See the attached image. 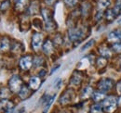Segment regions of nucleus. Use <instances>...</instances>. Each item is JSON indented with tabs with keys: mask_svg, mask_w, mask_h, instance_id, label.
<instances>
[{
	"mask_svg": "<svg viewBox=\"0 0 121 113\" xmlns=\"http://www.w3.org/2000/svg\"><path fill=\"white\" fill-rule=\"evenodd\" d=\"M42 59H43V58H41V57H35V65H36V66H39V64L42 63Z\"/></svg>",
	"mask_w": 121,
	"mask_h": 113,
	"instance_id": "obj_31",
	"label": "nucleus"
},
{
	"mask_svg": "<svg viewBox=\"0 0 121 113\" xmlns=\"http://www.w3.org/2000/svg\"><path fill=\"white\" fill-rule=\"evenodd\" d=\"M94 42H95V41H94V39H91V40H90V41L87 43L86 44H84V45L81 47V51H84V50H87L88 48H90L91 46H92V44H94Z\"/></svg>",
	"mask_w": 121,
	"mask_h": 113,
	"instance_id": "obj_27",
	"label": "nucleus"
},
{
	"mask_svg": "<svg viewBox=\"0 0 121 113\" xmlns=\"http://www.w3.org/2000/svg\"><path fill=\"white\" fill-rule=\"evenodd\" d=\"M29 3V0H18L16 2L15 9L18 11H23L28 8Z\"/></svg>",
	"mask_w": 121,
	"mask_h": 113,
	"instance_id": "obj_12",
	"label": "nucleus"
},
{
	"mask_svg": "<svg viewBox=\"0 0 121 113\" xmlns=\"http://www.w3.org/2000/svg\"><path fill=\"white\" fill-rule=\"evenodd\" d=\"M115 13L117 15H119L121 13V0H116L115 2V8H113Z\"/></svg>",
	"mask_w": 121,
	"mask_h": 113,
	"instance_id": "obj_24",
	"label": "nucleus"
},
{
	"mask_svg": "<svg viewBox=\"0 0 121 113\" xmlns=\"http://www.w3.org/2000/svg\"><path fill=\"white\" fill-rule=\"evenodd\" d=\"M117 17V14L115 13L114 9L113 8H110V9H107L105 12V18L108 21H113Z\"/></svg>",
	"mask_w": 121,
	"mask_h": 113,
	"instance_id": "obj_18",
	"label": "nucleus"
},
{
	"mask_svg": "<svg viewBox=\"0 0 121 113\" xmlns=\"http://www.w3.org/2000/svg\"><path fill=\"white\" fill-rule=\"evenodd\" d=\"M41 13H42V16H43L44 20H45L46 29L48 31H52L53 29L56 27L52 12L49 9H48V8H42L41 9Z\"/></svg>",
	"mask_w": 121,
	"mask_h": 113,
	"instance_id": "obj_2",
	"label": "nucleus"
},
{
	"mask_svg": "<svg viewBox=\"0 0 121 113\" xmlns=\"http://www.w3.org/2000/svg\"><path fill=\"white\" fill-rule=\"evenodd\" d=\"M24 108H21V109H16V110H11L9 113H23L24 112Z\"/></svg>",
	"mask_w": 121,
	"mask_h": 113,
	"instance_id": "obj_30",
	"label": "nucleus"
},
{
	"mask_svg": "<svg viewBox=\"0 0 121 113\" xmlns=\"http://www.w3.org/2000/svg\"><path fill=\"white\" fill-rule=\"evenodd\" d=\"M68 36H69V39L72 42H80L81 39L84 36V32L81 29L71 28L69 29V31H68Z\"/></svg>",
	"mask_w": 121,
	"mask_h": 113,
	"instance_id": "obj_4",
	"label": "nucleus"
},
{
	"mask_svg": "<svg viewBox=\"0 0 121 113\" xmlns=\"http://www.w3.org/2000/svg\"><path fill=\"white\" fill-rule=\"evenodd\" d=\"M31 95V89H29V87H27L26 85H22V87L21 88L20 92H19V97H21V99H26L30 97Z\"/></svg>",
	"mask_w": 121,
	"mask_h": 113,
	"instance_id": "obj_13",
	"label": "nucleus"
},
{
	"mask_svg": "<svg viewBox=\"0 0 121 113\" xmlns=\"http://www.w3.org/2000/svg\"><path fill=\"white\" fill-rule=\"evenodd\" d=\"M9 8V0H5V1H3L2 4H1V6H0V9H1V11L5 12L6 10H8Z\"/></svg>",
	"mask_w": 121,
	"mask_h": 113,
	"instance_id": "obj_25",
	"label": "nucleus"
},
{
	"mask_svg": "<svg viewBox=\"0 0 121 113\" xmlns=\"http://www.w3.org/2000/svg\"><path fill=\"white\" fill-rule=\"evenodd\" d=\"M77 2V0H64V3L68 6V7H73L75 6Z\"/></svg>",
	"mask_w": 121,
	"mask_h": 113,
	"instance_id": "obj_28",
	"label": "nucleus"
},
{
	"mask_svg": "<svg viewBox=\"0 0 121 113\" xmlns=\"http://www.w3.org/2000/svg\"><path fill=\"white\" fill-rule=\"evenodd\" d=\"M109 5H110V0H99L98 2V8L102 10L104 8H106Z\"/></svg>",
	"mask_w": 121,
	"mask_h": 113,
	"instance_id": "obj_22",
	"label": "nucleus"
},
{
	"mask_svg": "<svg viewBox=\"0 0 121 113\" xmlns=\"http://www.w3.org/2000/svg\"><path fill=\"white\" fill-rule=\"evenodd\" d=\"M115 85V83L112 79H109V78H103L99 81L98 83V89L101 91V92H104L105 93L107 91H110Z\"/></svg>",
	"mask_w": 121,
	"mask_h": 113,
	"instance_id": "obj_5",
	"label": "nucleus"
},
{
	"mask_svg": "<svg viewBox=\"0 0 121 113\" xmlns=\"http://www.w3.org/2000/svg\"><path fill=\"white\" fill-rule=\"evenodd\" d=\"M11 44L9 38L7 37H3L2 39H0V50L1 51H8L10 48Z\"/></svg>",
	"mask_w": 121,
	"mask_h": 113,
	"instance_id": "obj_14",
	"label": "nucleus"
},
{
	"mask_svg": "<svg viewBox=\"0 0 121 113\" xmlns=\"http://www.w3.org/2000/svg\"><path fill=\"white\" fill-rule=\"evenodd\" d=\"M107 39L109 42L112 43H118L121 41V31L120 30H114L111 31L108 35H107Z\"/></svg>",
	"mask_w": 121,
	"mask_h": 113,
	"instance_id": "obj_8",
	"label": "nucleus"
},
{
	"mask_svg": "<svg viewBox=\"0 0 121 113\" xmlns=\"http://www.w3.org/2000/svg\"><path fill=\"white\" fill-rule=\"evenodd\" d=\"M104 112V109H103V105L102 104H94L91 107L90 113H103Z\"/></svg>",
	"mask_w": 121,
	"mask_h": 113,
	"instance_id": "obj_17",
	"label": "nucleus"
},
{
	"mask_svg": "<svg viewBox=\"0 0 121 113\" xmlns=\"http://www.w3.org/2000/svg\"><path fill=\"white\" fill-rule=\"evenodd\" d=\"M117 103H118V99L114 96L105 97V99L104 100V103L102 104L104 111L106 113H114L117 108Z\"/></svg>",
	"mask_w": 121,
	"mask_h": 113,
	"instance_id": "obj_1",
	"label": "nucleus"
},
{
	"mask_svg": "<svg viewBox=\"0 0 121 113\" xmlns=\"http://www.w3.org/2000/svg\"><path fill=\"white\" fill-rule=\"evenodd\" d=\"M100 54L104 57L108 58L111 56V53H110V50L107 48V47H101L100 48Z\"/></svg>",
	"mask_w": 121,
	"mask_h": 113,
	"instance_id": "obj_23",
	"label": "nucleus"
},
{
	"mask_svg": "<svg viewBox=\"0 0 121 113\" xmlns=\"http://www.w3.org/2000/svg\"><path fill=\"white\" fill-rule=\"evenodd\" d=\"M42 42H43V35L39 32H35L33 34L32 37V45L33 48L37 50L38 48H40V46L42 45Z\"/></svg>",
	"mask_w": 121,
	"mask_h": 113,
	"instance_id": "obj_7",
	"label": "nucleus"
},
{
	"mask_svg": "<svg viewBox=\"0 0 121 113\" xmlns=\"http://www.w3.org/2000/svg\"><path fill=\"white\" fill-rule=\"evenodd\" d=\"M117 89H118V92L121 94V81L117 84Z\"/></svg>",
	"mask_w": 121,
	"mask_h": 113,
	"instance_id": "obj_33",
	"label": "nucleus"
},
{
	"mask_svg": "<svg viewBox=\"0 0 121 113\" xmlns=\"http://www.w3.org/2000/svg\"><path fill=\"white\" fill-rule=\"evenodd\" d=\"M92 99L95 101V102H101V101H104L105 99V96H104V92H93L92 94Z\"/></svg>",
	"mask_w": 121,
	"mask_h": 113,
	"instance_id": "obj_16",
	"label": "nucleus"
},
{
	"mask_svg": "<svg viewBox=\"0 0 121 113\" xmlns=\"http://www.w3.org/2000/svg\"><path fill=\"white\" fill-rule=\"evenodd\" d=\"M9 86L11 92L13 93H19L21 88L22 87V81L20 78L19 75H13L9 81Z\"/></svg>",
	"mask_w": 121,
	"mask_h": 113,
	"instance_id": "obj_3",
	"label": "nucleus"
},
{
	"mask_svg": "<svg viewBox=\"0 0 121 113\" xmlns=\"http://www.w3.org/2000/svg\"><path fill=\"white\" fill-rule=\"evenodd\" d=\"M74 98V93L72 90H66L60 97V103L61 104H68L70 103Z\"/></svg>",
	"mask_w": 121,
	"mask_h": 113,
	"instance_id": "obj_10",
	"label": "nucleus"
},
{
	"mask_svg": "<svg viewBox=\"0 0 121 113\" xmlns=\"http://www.w3.org/2000/svg\"><path fill=\"white\" fill-rule=\"evenodd\" d=\"M45 73H46V71L45 70H43V71H41L40 72H39V75L42 77V76H44V75H45Z\"/></svg>",
	"mask_w": 121,
	"mask_h": 113,
	"instance_id": "obj_34",
	"label": "nucleus"
},
{
	"mask_svg": "<svg viewBox=\"0 0 121 113\" xmlns=\"http://www.w3.org/2000/svg\"><path fill=\"white\" fill-rule=\"evenodd\" d=\"M13 109H14V104L11 101H9L8 99H3L0 101V109L2 111L10 112Z\"/></svg>",
	"mask_w": 121,
	"mask_h": 113,
	"instance_id": "obj_9",
	"label": "nucleus"
},
{
	"mask_svg": "<svg viewBox=\"0 0 121 113\" xmlns=\"http://www.w3.org/2000/svg\"><path fill=\"white\" fill-rule=\"evenodd\" d=\"M41 85V80L39 77L37 76H33L31 77V79L29 80V86L32 90L36 91Z\"/></svg>",
	"mask_w": 121,
	"mask_h": 113,
	"instance_id": "obj_11",
	"label": "nucleus"
},
{
	"mask_svg": "<svg viewBox=\"0 0 121 113\" xmlns=\"http://www.w3.org/2000/svg\"><path fill=\"white\" fill-rule=\"evenodd\" d=\"M118 103H119V104H121V97L118 98Z\"/></svg>",
	"mask_w": 121,
	"mask_h": 113,
	"instance_id": "obj_35",
	"label": "nucleus"
},
{
	"mask_svg": "<svg viewBox=\"0 0 121 113\" xmlns=\"http://www.w3.org/2000/svg\"><path fill=\"white\" fill-rule=\"evenodd\" d=\"M81 80H82V78H81V76L80 75H77L76 73H74V75L71 77V84L72 85H78L80 83H81Z\"/></svg>",
	"mask_w": 121,
	"mask_h": 113,
	"instance_id": "obj_20",
	"label": "nucleus"
},
{
	"mask_svg": "<svg viewBox=\"0 0 121 113\" xmlns=\"http://www.w3.org/2000/svg\"><path fill=\"white\" fill-rule=\"evenodd\" d=\"M103 14H104L103 10H102V9H100V10L97 12L96 16H95V20H102V18H103Z\"/></svg>",
	"mask_w": 121,
	"mask_h": 113,
	"instance_id": "obj_29",
	"label": "nucleus"
},
{
	"mask_svg": "<svg viewBox=\"0 0 121 113\" xmlns=\"http://www.w3.org/2000/svg\"><path fill=\"white\" fill-rule=\"evenodd\" d=\"M92 94H93L92 88L90 87V86H87V87H85V88L83 89L81 96H82L83 98H88V97H90L91 96H92Z\"/></svg>",
	"mask_w": 121,
	"mask_h": 113,
	"instance_id": "obj_19",
	"label": "nucleus"
},
{
	"mask_svg": "<svg viewBox=\"0 0 121 113\" xmlns=\"http://www.w3.org/2000/svg\"><path fill=\"white\" fill-rule=\"evenodd\" d=\"M45 2L48 6H50V5H52V4L55 2V0H45Z\"/></svg>",
	"mask_w": 121,
	"mask_h": 113,
	"instance_id": "obj_32",
	"label": "nucleus"
},
{
	"mask_svg": "<svg viewBox=\"0 0 121 113\" xmlns=\"http://www.w3.org/2000/svg\"><path fill=\"white\" fill-rule=\"evenodd\" d=\"M33 65V58L31 56H22L20 59V67L23 71H28L30 70L31 67Z\"/></svg>",
	"mask_w": 121,
	"mask_h": 113,
	"instance_id": "obj_6",
	"label": "nucleus"
},
{
	"mask_svg": "<svg viewBox=\"0 0 121 113\" xmlns=\"http://www.w3.org/2000/svg\"><path fill=\"white\" fill-rule=\"evenodd\" d=\"M10 95V89L8 88H2L0 89V97L6 99L7 97H9Z\"/></svg>",
	"mask_w": 121,
	"mask_h": 113,
	"instance_id": "obj_21",
	"label": "nucleus"
},
{
	"mask_svg": "<svg viewBox=\"0 0 121 113\" xmlns=\"http://www.w3.org/2000/svg\"><path fill=\"white\" fill-rule=\"evenodd\" d=\"M112 49L116 53H121V43H115L112 45Z\"/></svg>",
	"mask_w": 121,
	"mask_h": 113,
	"instance_id": "obj_26",
	"label": "nucleus"
},
{
	"mask_svg": "<svg viewBox=\"0 0 121 113\" xmlns=\"http://www.w3.org/2000/svg\"><path fill=\"white\" fill-rule=\"evenodd\" d=\"M42 49H43V51H44V53L45 54H48V55H49L52 51H53V44L52 42L50 41V40H46L44 44H42Z\"/></svg>",
	"mask_w": 121,
	"mask_h": 113,
	"instance_id": "obj_15",
	"label": "nucleus"
}]
</instances>
